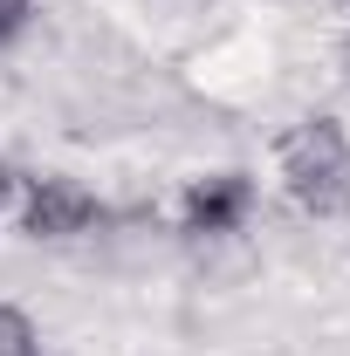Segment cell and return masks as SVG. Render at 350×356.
Returning a JSON list of instances; mask_svg holds the SVG:
<instances>
[{"instance_id": "1", "label": "cell", "mask_w": 350, "mask_h": 356, "mask_svg": "<svg viewBox=\"0 0 350 356\" xmlns=\"http://www.w3.org/2000/svg\"><path fill=\"white\" fill-rule=\"evenodd\" d=\"M103 220H110L103 199L89 185H76V178L48 172V178H28V192H21V233L28 240H83Z\"/></svg>"}, {"instance_id": "2", "label": "cell", "mask_w": 350, "mask_h": 356, "mask_svg": "<svg viewBox=\"0 0 350 356\" xmlns=\"http://www.w3.org/2000/svg\"><path fill=\"white\" fill-rule=\"evenodd\" d=\"M254 213V178L248 172H206L178 199V240H227Z\"/></svg>"}, {"instance_id": "3", "label": "cell", "mask_w": 350, "mask_h": 356, "mask_svg": "<svg viewBox=\"0 0 350 356\" xmlns=\"http://www.w3.org/2000/svg\"><path fill=\"white\" fill-rule=\"evenodd\" d=\"M337 158H350V137H344V124H337V117H303V124H289V131H282V144H275L282 185L330 172Z\"/></svg>"}, {"instance_id": "4", "label": "cell", "mask_w": 350, "mask_h": 356, "mask_svg": "<svg viewBox=\"0 0 350 356\" xmlns=\"http://www.w3.org/2000/svg\"><path fill=\"white\" fill-rule=\"evenodd\" d=\"M289 199H296L303 220H344L350 213V158H337L330 172H316V178H296Z\"/></svg>"}, {"instance_id": "5", "label": "cell", "mask_w": 350, "mask_h": 356, "mask_svg": "<svg viewBox=\"0 0 350 356\" xmlns=\"http://www.w3.org/2000/svg\"><path fill=\"white\" fill-rule=\"evenodd\" d=\"M0 356H42L35 322H28V309H14V302H0Z\"/></svg>"}, {"instance_id": "6", "label": "cell", "mask_w": 350, "mask_h": 356, "mask_svg": "<svg viewBox=\"0 0 350 356\" xmlns=\"http://www.w3.org/2000/svg\"><path fill=\"white\" fill-rule=\"evenodd\" d=\"M14 192H21V178H14V165H0V206H7Z\"/></svg>"}, {"instance_id": "7", "label": "cell", "mask_w": 350, "mask_h": 356, "mask_svg": "<svg viewBox=\"0 0 350 356\" xmlns=\"http://www.w3.org/2000/svg\"><path fill=\"white\" fill-rule=\"evenodd\" d=\"M344 69H350V35H344Z\"/></svg>"}]
</instances>
